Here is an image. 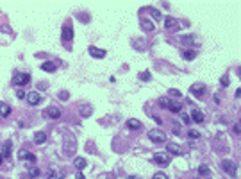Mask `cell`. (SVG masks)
Returning a JSON list of instances; mask_svg holds the SVG:
<instances>
[{"label": "cell", "instance_id": "cell-19", "mask_svg": "<svg viewBox=\"0 0 241 179\" xmlns=\"http://www.w3.org/2000/svg\"><path fill=\"white\" fill-rule=\"evenodd\" d=\"M45 141H47V134H45L43 131H38V133L34 134V143H36V145H43Z\"/></svg>", "mask_w": 241, "mask_h": 179}, {"label": "cell", "instance_id": "cell-24", "mask_svg": "<svg viewBox=\"0 0 241 179\" xmlns=\"http://www.w3.org/2000/svg\"><path fill=\"white\" fill-rule=\"evenodd\" d=\"M198 174H200V176H204V177H207V176L211 174V170H209L205 165H202V167H198Z\"/></svg>", "mask_w": 241, "mask_h": 179}, {"label": "cell", "instance_id": "cell-15", "mask_svg": "<svg viewBox=\"0 0 241 179\" xmlns=\"http://www.w3.org/2000/svg\"><path fill=\"white\" fill-rule=\"evenodd\" d=\"M11 106L7 104V102H0V115H2V118H7L9 115H11Z\"/></svg>", "mask_w": 241, "mask_h": 179}, {"label": "cell", "instance_id": "cell-23", "mask_svg": "<svg viewBox=\"0 0 241 179\" xmlns=\"http://www.w3.org/2000/svg\"><path fill=\"white\" fill-rule=\"evenodd\" d=\"M146 9H148V13H150V15H152V16H154V18H156L157 22L162 18V16H161V13L157 11V9H154V7H146Z\"/></svg>", "mask_w": 241, "mask_h": 179}, {"label": "cell", "instance_id": "cell-33", "mask_svg": "<svg viewBox=\"0 0 241 179\" xmlns=\"http://www.w3.org/2000/svg\"><path fill=\"white\" fill-rule=\"evenodd\" d=\"M16 97H18V99H25V97H27V93H25L23 90H18V91H16Z\"/></svg>", "mask_w": 241, "mask_h": 179}, {"label": "cell", "instance_id": "cell-25", "mask_svg": "<svg viewBox=\"0 0 241 179\" xmlns=\"http://www.w3.org/2000/svg\"><path fill=\"white\" fill-rule=\"evenodd\" d=\"M38 176H40V170H38L36 167H32V168H29V177H31V179L38 177Z\"/></svg>", "mask_w": 241, "mask_h": 179}, {"label": "cell", "instance_id": "cell-22", "mask_svg": "<svg viewBox=\"0 0 241 179\" xmlns=\"http://www.w3.org/2000/svg\"><path fill=\"white\" fill-rule=\"evenodd\" d=\"M79 113H80V117H84V118H86V117H89V115L93 113V109H91V106H86V104H84V106H80Z\"/></svg>", "mask_w": 241, "mask_h": 179}, {"label": "cell", "instance_id": "cell-30", "mask_svg": "<svg viewBox=\"0 0 241 179\" xmlns=\"http://www.w3.org/2000/svg\"><path fill=\"white\" fill-rule=\"evenodd\" d=\"M150 77H152V75H150V72H141V74H140V79L141 81H150Z\"/></svg>", "mask_w": 241, "mask_h": 179}, {"label": "cell", "instance_id": "cell-9", "mask_svg": "<svg viewBox=\"0 0 241 179\" xmlns=\"http://www.w3.org/2000/svg\"><path fill=\"white\" fill-rule=\"evenodd\" d=\"M89 56L95 58V59H104L105 58V50L98 48V47H89Z\"/></svg>", "mask_w": 241, "mask_h": 179}, {"label": "cell", "instance_id": "cell-32", "mask_svg": "<svg viewBox=\"0 0 241 179\" xmlns=\"http://www.w3.org/2000/svg\"><path fill=\"white\" fill-rule=\"evenodd\" d=\"M170 95L177 99V97H181V91H179V90H173V88H172V90H170Z\"/></svg>", "mask_w": 241, "mask_h": 179}, {"label": "cell", "instance_id": "cell-10", "mask_svg": "<svg viewBox=\"0 0 241 179\" xmlns=\"http://www.w3.org/2000/svg\"><path fill=\"white\" fill-rule=\"evenodd\" d=\"M45 115H47L48 118H52V120H57V118H61V109L59 108H56V106H50V108L45 111Z\"/></svg>", "mask_w": 241, "mask_h": 179}, {"label": "cell", "instance_id": "cell-2", "mask_svg": "<svg viewBox=\"0 0 241 179\" xmlns=\"http://www.w3.org/2000/svg\"><path fill=\"white\" fill-rule=\"evenodd\" d=\"M146 136L150 138V141H154V143H164L166 141V134L161 129H150Z\"/></svg>", "mask_w": 241, "mask_h": 179}, {"label": "cell", "instance_id": "cell-37", "mask_svg": "<svg viewBox=\"0 0 241 179\" xmlns=\"http://www.w3.org/2000/svg\"><path fill=\"white\" fill-rule=\"evenodd\" d=\"M232 131H234V134H239V124H234Z\"/></svg>", "mask_w": 241, "mask_h": 179}, {"label": "cell", "instance_id": "cell-28", "mask_svg": "<svg viewBox=\"0 0 241 179\" xmlns=\"http://www.w3.org/2000/svg\"><path fill=\"white\" fill-rule=\"evenodd\" d=\"M182 43L184 45H193L195 43V36H184L182 38Z\"/></svg>", "mask_w": 241, "mask_h": 179}, {"label": "cell", "instance_id": "cell-40", "mask_svg": "<svg viewBox=\"0 0 241 179\" xmlns=\"http://www.w3.org/2000/svg\"><path fill=\"white\" fill-rule=\"evenodd\" d=\"M127 179H138V177H136V176H129Z\"/></svg>", "mask_w": 241, "mask_h": 179}, {"label": "cell", "instance_id": "cell-36", "mask_svg": "<svg viewBox=\"0 0 241 179\" xmlns=\"http://www.w3.org/2000/svg\"><path fill=\"white\" fill-rule=\"evenodd\" d=\"M68 91H61V100H68Z\"/></svg>", "mask_w": 241, "mask_h": 179}, {"label": "cell", "instance_id": "cell-41", "mask_svg": "<svg viewBox=\"0 0 241 179\" xmlns=\"http://www.w3.org/2000/svg\"><path fill=\"white\" fill-rule=\"evenodd\" d=\"M2 159H4V156H2V154H0V165H2Z\"/></svg>", "mask_w": 241, "mask_h": 179}, {"label": "cell", "instance_id": "cell-26", "mask_svg": "<svg viewBox=\"0 0 241 179\" xmlns=\"http://www.w3.org/2000/svg\"><path fill=\"white\" fill-rule=\"evenodd\" d=\"M188 136H189V138H193V140H198V138H200V133H198V131H195V129H189V131H188Z\"/></svg>", "mask_w": 241, "mask_h": 179}, {"label": "cell", "instance_id": "cell-4", "mask_svg": "<svg viewBox=\"0 0 241 179\" xmlns=\"http://www.w3.org/2000/svg\"><path fill=\"white\" fill-rule=\"evenodd\" d=\"M13 82H14L16 86H25V84L31 82V74H27V72H16Z\"/></svg>", "mask_w": 241, "mask_h": 179}, {"label": "cell", "instance_id": "cell-29", "mask_svg": "<svg viewBox=\"0 0 241 179\" xmlns=\"http://www.w3.org/2000/svg\"><path fill=\"white\" fill-rule=\"evenodd\" d=\"M152 179H170V177H168L164 172H157V174H154V176H152Z\"/></svg>", "mask_w": 241, "mask_h": 179}, {"label": "cell", "instance_id": "cell-35", "mask_svg": "<svg viewBox=\"0 0 241 179\" xmlns=\"http://www.w3.org/2000/svg\"><path fill=\"white\" fill-rule=\"evenodd\" d=\"M221 86H229V75H223L221 77Z\"/></svg>", "mask_w": 241, "mask_h": 179}, {"label": "cell", "instance_id": "cell-7", "mask_svg": "<svg viewBox=\"0 0 241 179\" xmlns=\"http://www.w3.org/2000/svg\"><path fill=\"white\" fill-rule=\"evenodd\" d=\"M11 152H13V141H11V140H5V141L2 143L0 154L4 156V159H5V158H9V156H11Z\"/></svg>", "mask_w": 241, "mask_h": 179}, {"label": "cell", "instance_id": "cell-6", "mask_svg": "<svg viewBox=\"0 0 241 179\" xmlns=\"http://www.w3.org/2000/svg\"><path fill=\"white\" fill-rule=\"evenodd\" d=\"M189 91H191V95H195L197 99H202V97H204V93H205V84H202V82H195V84H191Z\"/></svg>", "mask_w": 241, "mask_h": 179}, {"label": "cell", "instance_id": "cell-17", "mask_svg": "<svg viewBox=\"0 0 241 179\" xmlns=\"http://www.w3.org/2000/svg\"><path fill=\"white\" fill-rule=\"evenodd\" d=\"M73 167H75L77 170H84V168L88 167V161H86V158H75L73 159Z\"/></svg>", "mask_w": 241, "mask_h": 179}, {"label": "cell", "instance_id": "cell-1", "mask_svg": "<svg viewBox=\"0 0 241 179\" xmlns=\"http://www.w3.org/2000/svg\"><path fill=\"white\" fill-rule=\"evenodd\" d=\"M159 106L162 108V109L172 111V113H181L182 111V104L181 102H177V100H173V99H168V97H161L159 99Z\"/></svg>", "mask_w": 241, "mask_h": 179}, {"label": "cell", "instance_id": "cell-20", "mask_svg": "<svg viewBox=\"0 0 241 179\" xmlns=\"http://www.w3.org/2000/svg\"><path fill=\"white\" fill-rule=\"evenodd\" d=\"M127 127L138 131V129H141V122L140 120H136V118H130V120H127Z\"/></svg>", "mask_w": 241, "mask_h": 179}, {"label": "cell", "instance_id": "cell-11", "mask_svg": "<svg viewBox=\"0 0 241 179\" xmlns=\"http://www.w3.org/2000/svg\"><path fill=\"white\" fill-rule=\"evenodd\" d=\"M61 38H63V41H72L73 40V29L68 27V25H64L63 31H61Z\"/></svg>", "mask_w": 241, "mask_h": 179}, {"label": "cell", "instance_id": "cell-42", "mask_svg": "<svg viewBox=\"0 0 241 179\" xmlns=\"http://www.w3.org/2000/svg\"><path fill=\"white\" fill-rule=\"evenodd\" d=\"M197 179H198V177H197Z\"/></svg>", "mask_w": 241, "mask_h": 179}, {"label": "cell", "instance_id": "cell-12", "mask_svg": "<svg viewBox=\"0 0 241 179\" xmlns=\"http://www.w3.org/2000/svg\"><path fill=\"white\" fill-rule=\"evenodd\" d=\"M191 120H193L195 124H204V120H205V115L202 113L200 109H193V113H191Z\"/></svg>", "mask_w": 241, "mask_h": 179}, {"label": "cell", "instance_id": "cell-31", "mask_svg": "<svg viewBox=\"0 0 241 179\" xmlns=\"http://www.w3.org/2000/svg\"><path fill=\"white\" fill-rule=\"evenodd\" d=\"M181 118H182V122H184V124H191V117H189L188 113H182Z\"/></svg>", "mask_w": 241, "mask_h": 179}, {"label": "cell", "instance_id": "cell-38", "mask_svg": "<svg viewBox=\"0 0 241 179\" xmlns=\"http://www.w3.org/2000/svg\"><path fill=\"white\" fill-rule=\"evenodd\" d=\"M154 120H156L157 124H162V120H161V117H157V115H154Z\"/></svg>", "mask_w": 241, "mask_h": 179}, {"label": "cell", "instance_id": "cell-5", "mask_svg": "<svg viewBox=\"0 0 241 179\" xmlns=\"http://www.w3.org/2000/svg\"><path fill=\"white\" fill-rule=\"evenodd\" d=\"M63 149H64V152H66L68 156H72V154L75 152V149H77L75 140L72 138V136H66V138H64V143H63Z\"/></svg>", "mask_w": 241, "mask_h": 179}, {"label": "cell", "instance_id": "cell-39", "mask_svg": "<svg viewBox=\"0 0 241 179\" xmlns=\"http://www.w3.org/2000/svg\"><path fill=\"white\" fill-rule=\"evenodd\" d=\"M75 179H86V177H84V174H80V172H79V174H77V177H75Z\"/></svg>", "mask_w": 241, "mask_h": 179}, {"label": "cell", "instance_id": "cell-16", "mask_svg": "<svg viewBox=\"0 0 241 179\" xmlns=\"http://www.w3.org/2000/svg\"><path fill=\"white\" fill-rule=\"evenodd\" d=\"M41 70H45V72H48V74H54V72L57 70V66H56V63H52V61H45V63L41 65Z\"/></svg>", "mask_w": 241, "mask_h": 179}, {"label": "cell", "instance_id": "cell-18", "mask_svg": "<svg viewBox=\"0 0 241 179\" xmlns=\"http://www.w3.org/2000/svg\"><path fill=\"white\" fill-rule=\"evenodd\" d=\"M152 159H154L157 165H168V163H170V158L164 156V154H154V158Z\"/></svg>", "mask_w": 241, "mask_h": 179}, {"label": "cell", "instance_id": "cell-8", "mask_svg": "<svg viewBox=\"0 0 241 179\" xmlns=\"http://www.w3.org/2000/svg\"><path fill=\"white\" fill-rule=\"evenodd\" d=\"M25 99H27V102H29L31 106H38V104L41 102V95L38 93V91H31V93H27Z\"/></svg>", "mask_w": 241, "mask_h": 179}, {"label": "cell", "instance_id": "cell-3", "mask_svg": "<svg viewBox=\"0 0 241 179\" xmlns=\"http://www.w3.org/2000/svg\"><path fill=\"white\" fill-rule=\"evenodd\" d=\"M221 170H223L227 176L234 177V176H236V172H238V167H236V163H234V161H230V159H223V161H221Z\"/></svg>", "mask_w": 241, "mask_h": 179}, {"label": "cell", "instance_id": "cell-13", "mask_svg": "<svg viewBox=\"0 0 241 179\" xmlns=\"http://www.w3.org/2000/svg\"><path fill=\"white\" fill-rule=\"evenodd\" d=\"M18 158H20V159H27V161H31V163H34V161H36V156H34L32 152L25 151V149H21L20 152H18Z\"/></svg>", "mask_w": 241, "mask_h": 179}, {"label": "cell", "instance_id": "cell-14", "mask_svg": "<svg viewBox=\"0 0 241 179\" xmlns=\"http://www.w3.org/2000/svg\"><path fill=\"white\" fill-rule=\"evenodd\" d=\"M166 151H168L170 154H175V156L182 154V147L177 145V143H168V145H166Z\"/></svg>", "mask_w": 241, "mask_h": 179}, {"label": "cell", "instance_id": "cell-34", "mask_svg": "<svg viewBox=\"0 0 241 179\" xmlns=\"http://www.w3.org/2000/svg\"><path fill=\"white\" fill-rule=\"evenodd\" d=\"M143 29H146V31H152V29H154V27H152V25H150V22H143Z\"/></svg>", "mask_w": 241, "mask_h": 179}, {"label": "cell", "instance_id": "cell-21", "mask_svg": "<svg viewBox=\"0 0 241 179\" xmlns=\"http://www.w3.org/2000/svg\"><path fill=\"white\" fill-rule=\"evenodd\" d=\"M195 56H197V52H195L193 48H186V50H182V58H184V59L191 61V59H195Z\"/></svg>", "mask_w": 241, "mask_h": 179}, {"label": "cell", "instance_id": "cell-27", "mask_svg": "<svg viewBox=\"0 0 241 179\" xmlns=\"http://www.w3.org/2000/svg\"><path fill=\"white\" fill-rule=\"evenodd\" d=\"M175 23H177V22L173 20V18H172V16H168V18H166V20H164V25H166V27H168V29H172V27H175Z\"/></svg>", "mask_w": 241, "mask_h": 179}]
</instances>
